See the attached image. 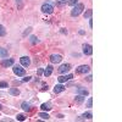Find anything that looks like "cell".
<instances>
[{"instance_id":"obj_27","label":"cell","mask_w":122,"mask_h":122,"mask_svg":"<svg viewBox=\"0 0 122 122\" xmlns=\"http://www.w3.org/2000/svg\"><path fill=\"white\" fill-rule=\"evenodd\" d=\"M0 88H7V82H4V81H0Z\"/></svg>"},{"instance_id":"obj_22","label":"cell","mask_w":122,"mask_h":122,"mask_svg":"<svg viewBox=\"0 0 122 122\" xmlns=\"http://www.w3.org/2000/svg\"><path fill=\"white\" fill-rule=\"evenodd\" d=\"M38 116H39L40 118H42V120H49V118H50V116H49L46 112H40Z\"/></svg>"},{"instance_id":"obj_12","label":"cell","mask_w":122,"mask_h":122,"mask_svg":"<svg viewBox=\"0 0 122 122\" xmlns=\"http://www.w3.org/2000/svg\"><path fill=\"white\" fill-rule=\"evenodd\" d=\"M66 88H65V86H62V84H57V86H55V88H54V93L55 94H59V93H61V92H64Z\"/></svg>"},{"instance_id":"obj_24","label":"cell","mask_w":122,"mask_h":122,"mask_svg":"<svg viewBox=\"0 0 122 122\" xmlns=\"http://www.w3.org/2000/svg\"><path fill=\"white\" fill-rule=\"evenodd\" d=\"M67 3H68V0H57V5L59 6H62V5H65Z\"/></svg>"},{"instance_id":"obj_33","label":"cell","mask_w":122,"mask_h":122,"mask_svg":"<svg viewBox=\"0 0 122 122\" xmlns=\"http://www.w3.org/2000/svg\"><path fill=\"white\" fill-rule=\"evenodd\" d=\"M61 33H64V34H67V30H65V29H61Z\"/></svg>"},{"instance_id":"obj_16","label":"cell","mask_w":122,"mask_h":122,"mask_svg":"<svg viewBox=\"0 0 122 122\" xmlns=\"http://www.w3.org/2000/svg\"><path fill=\"white\" fill-rule=\"evenodd\" d=\"M9 93L11 94V95H15V97H17V95H20V90H18L17 88H10Z\"/></svg>"},{"instance_id":"obj_17","label":"cell","mask_w":122,"mask_h":122,"mask_svg":"<svg viewBox=\"0 0 122 122\" xmlns=\"http://www.w3.org/2000/svg\"><path fill=\"white\" fill-rule=\"evenodd\" d=\"M78 94L86 97V95H88V90L84 89V88H82V87H79V88H78Z\"/></svg>"},{"instance_id":"obj_28","label":"cell","mask_w":122,"mask_h":122,"mask_svg":"<svg viewBox=\"0 0 122 122\" xmlns=\"http://www.w3.org/2000/svg\"><path fill=\"white\" fill-rule=\"evenodd\" d=\"M30 30H32V27H28V28L25 30V32H23V37H26L27 34H29V33H30Z\"/></svg>"},{"instance_id":"obj_20","label":"cell","mask_w":122,"mask_h":122,"mask_svg":"<svg viewBox=\"0 0 122 122\" xmlns=\"http://www.w3.org/2000/svg\"><path fill=\"white\" fill-rule=\"evenodd\" d=\"M22 109H23L25 111H30V110H32L30 105H29L28 103H26V101H25V103H22Z\"/></svg>"},{"instance_id":"obj_36","label":"cell","mask_w":122,"mask_h":122,"mask_svg":"<svg viewBox=\"0 0 122 122\" xmlns=\"http://www.w3.org/2000/svg\"><path fill=\"white\" fill-rule=\"evenodd\" d=\"M1 109H3V105H1V104H0V110H1Z\"/></svg>"},{"instance_id":"obj_9","label":"cell","mask_w":122,"mask_h":122,"mask_svg":"<svg viewBox=\"0 0 122 122\" xmlns=\"http://www.w3.org/2000/svg\"><path fill=\"white\" fill-rule=\"evenodd\" d=\"M71 78H73V76L72 75H67V76H60L59 78H57V81L60 83H65V82H67V81H70Z\"/></svg>"},{"instance_id":"obj_1","label":"cell","mask_w":122,"mask_h":122,"mask_svg":"<svg viewBox=\"0 0 122 122\" xmlns=\"http://www.w3.org/2000/svg\"><path fill=\"white\" fill-rule=\"evenodd\" d=\"M84 10V5L83 4H76L75 6H73V9H72V11H71V16H78V15H81L82 14V11Z\"/></svg>"},{"instance_id":"obj_32","label":"cell","mask_w":122,"mask_h":122,"mask_svg":"<svg viewBox=\"0 0 122 122\" xmlns=\"http://www.w3.org/2000/svg\"><path fill=\"white\" fill-rule=\"evenodd\" d=\"M89 26H90V27H93V20H92V18L89 20Z\"/></svg>"},{"instance_id":"obj_7","label":"cell","mask_w":122,"mask_h":122,"mask_svg":"<svg viewBox=\"0 0 122 122\" xmlns=\"http://www.w3.org/2000/svg\"><path fill=\"white\" fill-rule=\"evenodd\" d=\"M71 70V65L70 64H64L59 67V73H66Z\"/></svg>"},{"instance_id":"obj_3","label":"cell","mask_w":122,"mask_h":122,"mask_svg":"<svg viewBox=\"0 0 122 122\" xmlns=\"http://www.w3.org/2000/svg\"><path fill=\"white\" fill-rule=\"evenodd\" d=\"M89 71H90V67L88 65H81V66H78L76 68V72L77 73H81V75H86V73L89 72Z\"/></svg>"},{"instance_id":"obj_29","label":"cell","mask_w":122,"mask_h":122,"mask_svg":"<svg viewBox=\"0 0 122 122\" xmlns=\"http://www.w3.org/2000/svg\"><path fill=\"white\" fill-rule=\"evenodd\" d=\"M17 120H18V121H25V120H26V117H25V115L20 114V115H17Z\"/></svg>"},{"instance_id":"obj_34","label":"cell","mask_w":122,"mask_h":122,"mask_svg":"<svg viewBox=\"0 0 122 122\" xmlns=\"http://www.w3.org/2000/svg\"><path fill=\"white\" fill-rule=\"evenodd\" d=\"M78 33H79V34H82V36H83V34H84L86 32H84V30H79V32H78Z\"/></svg>"},{"instance_id":"obj_13","label":"cell","mask_w":122,"mask_h":122,"mask_svg":"<svg viewBox=\"0 0 122 122\" xmlns=\"http://www.w3.org/2000/svg\"><path fill=\"white\" fill-rule=\"evenodd\" d=\"M86 118L87 120H92V118H93V114H92L90 111H88V112H84L82 116L79 117V120H86Z\"/></svg>"},{"instance_id":"obj_19","label":"cell","mask_w":122,"mask_h":122,"mask_svg":"<svg viewBox=\"0 0 122 122\" xmlns=\"http://www.w3.org/2000/svg\"><path fill=\"white\" fill-rule=\"evenodd\" d=\"M92 15H93V10H92V9L87 10V11H86V12L83 14L84 18H90V17H92Z\"/></svg>"},{"instance_id":"obj_8","label":"cell","mask_w":122,"mask_h":122,"mask_svg":"<svg viewBox=\"0 0 122 122\" xmlns=\"http://www.w3.org/2000/svg\"><path fill=\"white\" fill-rule=\"evenodd\" d=\"M20 62H21V65L23 67H28L30 65V60H29L28 56H22L21 59H20Z\"/></svg>"},{"instance_id":"obj_31","label":"cell","mask_w":122,"mask_h":122,"mask_svg":"<svg viewBox=\"0 0 122 122\" xmlns=\"http://www.w3.org/2000/svg\"><path fill=\"white\" fill-rule=\"evenodd\" d=\"M92 79H93V77H92V76H88V77H87V81H88V82H92Z\"/></svg>"},{"instance_id":"obj_5","label":"cell","mask_w":122,"mask_h":122,"mask_svg":"<svg viewBox=\"0 0 122 122\" xmlns=\"http://www.w3.org/2000/svg\"><path fill=\"white\" fill-rule=\"evenodd\" d=\"M82 49H83V54L84 55H92L93 54V48H92L90 44H83L82 45Z\"/></svg>"},{"instance_id":"obj_10","label":"cell","mask_w":122,"mask_h":122,"mask_svg":"<svg viewBox=\"0 0 122 122\" xmlns=\"http://www.w3.org/2000/svg\"><path fill=\"white\" fill-rule=\"evenodd\" d=\"M14 59H7V60H3L1 61V65L4 66V67H9V66H12L14 65Z\"/></svg>"},{"instance_id":"obj_26","label":"cell","mask_w":122,"mask_h":122,"mask_svg":"<svg viewBox=\"0 0 122 122\" xmlns=\"http://www.w3.org/2000/svg\"><path fill=\"white\" fill-rule=\"evenodd\" d=\"M68 5H71V6H75L76 4H78V0H68V3H67Z\"/></svg>"},{"instance_id":"obj_18","label":"cell","mask_w":122,"mask_h":122,"mask_svg":"<svg viewBox=\"0 0 122 122\" xmlns=\"http://www.w3.org/2000/svg\"><path fill=\"white\" fill-rule=\"evenodd\" d=\"M75 101H76V103H78V104H82L83 103V101H84V97L83 95H77L76 98H75Z\"/></svg>"},{"instance_id":"obj_11","label":"cell","mask_w":122,"mask_h":122,"mask_svg":"<svg viewBox=\"0 0 122 122\" xmlns=\"http://www.w3.org/2000/svg\"><path fill=\"white\" fill-rule=\"evenodd\" d=\"M53 70H54V68H53V66H51V65L46 66V68H45V70L43 71V75H44L45 77H49L50 75L53 73Z\"/></svg>"},{"instance_id":"obj_25","label":"cell","mask_w":122,"mask_h":122,"mask_svg":"<svg viewBox=\"0 0 122 122\" xmlns=\"http://www.w3.org/2000/svg\"><path fill=\"white\" fill-rule=\"evenodd\" d=\"M93 106V98H89L87 101V107H92Z\"/></svg>"},{"instance_id":"obj_6","label":"cell","mask_w":122,"mask_h":122,"mask_svg":"<svg viewBox=\"0 0 122 122\" xmlns=\"http://www.w3.org/2000/svg\"><path fill=\"white\" fill-rule=\"evenodd\" d=\"M61 60H62V56L59 55V54H53L51 56H50L51 64H59V62H61Z\"/></svg>"},{"instance_id":"obj_35","label":"cell","mask_w":122,"mask_h":122,"mask_svg":"<svg viewBox=\"0 0 122 122\" xmlns=\"http://www.w3.org/2000/svg\"><path fill=\"white\" fill-rule=\"evenodd\" d=\"M16 1H17V3H21V1H22V0H16Z\"/></svg>"},{"instance_id":"obj_15","label":"cell","mask_w":122,"mask_h":122,"mask_svg":"<svg viewBox=\"0 0 122 122\" xmlns=\"http://www.w3.org/2000/svg\"><path fill=\"white\" fill-rule=\"evenodd\" d=\"M40 109H42L43 111H49V110H51V104L50 103H44V104H42Z\"/></svg>"},{"instance_id":"obj_21","label":"cell","mask_w":122,"mask_h":122,"mask_svg":"<svg viewBox=\"0 0 122 122\" xmlns=\"http://www.w3.org/2000/svg\"><path fill=\"white\" fill-rule=\"evenodd\" d=\"M6 36V29L3 25H0V37H5Z\"/></svg>"},{"instance_id":"obj_4","label":"cell","mask_w":122,"mask_h":122,"mask_svg":"<svg viewBox=\"0 0 122 122\" xmlns=\"http://www.w3.org/2000/svg\"><path fill=\"white\" fill-rule=\"evenodd\" d=\"M14 73L16 76H20V77H22L26 75V70L22 68V66H14Z\"/></svg>"},{"instance_id":"obj_14","label":"cell","mask_w":122,"mask_h":122,"mask_svg":"<svg viewBox=\"0 0 122 122\" xmlns=\"http://www.w3.org/2000/svg\"><path fill=\"white\" fill-rule=\"evenodd\" d=\"M7 55H9L7 49H5V48H0V57L5 59V57H7Z\"/></svg>"},{"instance_id":"obj_2","label":"cell","mask_w":122,"mask_h":122,"mask_svg":"<svg viewBox=\"0 0 122 122\" xmlns=\"http://www.w3.org/2000/svg\"><path fill=\"white\" fill-rule=\"evenodd\" d=\"M42 12L48 14V15L53 14V12H54V5H53V4H50V3H45V4H43V5H42Z\"/></svg>"},{"instance_id":"obj_30","label":"cell","mask_w":122,"mask_h":122,"mask_svg":"<svg viewBox=\"0 0 122 122\" xmlns=\"http://www.w3.org/2000/svg\"><path fill=\"white\" fill-rule=\"evenodd\" d=\"M30 78H32V77H29V76L25 77V78H23V82H29V81H30Z\"/></svg>"},{"instance_id":"obj_23","label":"cell","mask_w":122,"mask_h":122,"mask_svg":"<svg viewBox=\"0 0 122 122\" xmlns=\"http://www.w3.org/2000/svg\"><path fill=\"white\" fill-rule=\"evenodd\" d=\"M29 42L32 43V44H36V43L39 42V40H38V38H37L36 36H30V37H29Z\"/></svg>"}]
</instances>
